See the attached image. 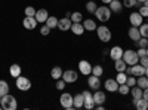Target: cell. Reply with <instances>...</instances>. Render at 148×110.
<instances>
[{
	"mask_svg": "<svg viewBox=\"0 0 148 110\" xmlns=\"http://www.w3.org/2000/svg\"><path fill=\"white\" fill-rule=\"evenodd\" d=\"M145 55L148 57V48H147V49H145Z\"/></svg>",
	"mask_w": 148,
	"mask_h": 110,
	"instance_id": "f5cc1de1",
	"label": "cell"
},
{
	"mask_svg": "<svg viewBox=\"0 0 148 110\" xmlns=\"http://www.w3.org/2000/svg\"><path fill=\"white\" fill-rule=\"evenodd\" d=\"M77 73L74 71V70H65V71H62V79L67 82V83H74L77 80Z\"/></svg>",
	"mask_w": 148,
	"mask_h": 110,
	"instance_id": "ba28073f",
	"label": "cell"
},
{
	"mask_svg": "<svg viewBox=\"0 0 148 110\" xmlns=\"http://www.w3.org/2000/svg\"><path fill=\"white\" fill-rule=\"evenodd\" d=\"M110 9H111V12H120L121 10V2H119V0H111Z\"/></svg>",
	"mask_w": 148,
	"mask_h": 110,
	"instance_id": "83f0119b",
	"label": "cell"
},
{
	"mask_svg": "<svg viewBox=\"0 0 148 110\" xmlns=\"http://www.w3.org/2000/svg\"><path fill=\"white\" fill-rule=\"evenodd\" d=\"M93 101H95L96 106L98 104H104L105 103V94L102 91H99V89H96V92L93 94Z\"/></svg>",
	"mask_w": 148,
	"mask_h": 110,
	"instance_id": "d6986e66",
	"label": "cell"
},
{
	"mask_svg": "<svg viewBox=\"0 0 148 110\" xmlns=\"http://www.w3.org/2000/svg\"><path fill=\"white\" fill-rule=\"evenodd\" d=\"M123 52H125V51H123L120 46H113V48L110 49V58L116 61V59H119V58L123 57Z\"/></svg>",
	"mask_w": 148,
	"mask_h": 110,
	"instance_id": "5bb4252c",
	"label": "cell"
},
{
	"mask_svg": "<svg viewBox=\"0 0 148 110\" xmlns=\"http://www.w3.org/2000/svg\"><path fill=\"white\" fill-rule=\"evenodd\" d=\"M142 98L148 101V88H145V89L142 91Z\"/></svg>",
	"mask_w": 148,
	"mask_h": 110,
	"instance_id": "bcb514c9",
	"label": "cell"
},
{
	"mask_svg": "<svg viewBox=\"0 0 148 110\" xmlns=\"http://www.w3.org/2000/svg\"><path fill=\"white\" fill-rule=\"evenodd\" d=\"M102 73H104V68L99 66V64H96L95 67H92V75H95V76H102Z\"/></svg>",
	"mask_w": 148,
	"mask_h": 110,
	"instance_id": "d590c367",
	"label": "cell"
},
{
	"mask_svg": "<svg viewBox=\"0 0 148 110\" xmlns=\"http://www.w3.org/2000/svg\"><path fill=\"white\" fill-rule=\"evenodd\" d=\"M9 94V83L6 80H0V97Z\"/></svg>",
	"mask_w": 148,
	"mask_h": 110,
	"instance_id": "f1b7e54d",
	"label": "cell"
},
{
	"mask_svg": "<svg viewBox=\"0 0 148 110\" xmlns=\"http://www.w3.org/2000/svg\"><path fill=\"white\" fill-rule=\"evenodd\" d=\"M84 106V98H83V94H77L74 95V107L76 109H80Z\"/></svg>",
	"mask_w": 148,
	"mask_h": 110,
	"instance_id": "4316f807",
	"label": "cell"
},
{
	"mask_svg": "<svg viewBox=\"0 0 148 110\" xmlns=\"http://www.w3.org/2000/svg\"><path fill=\"white\" fill-rule=\"evenodd\" d=\"M142 19H144V17L139 14V12H133V14L129 15V21H130V24L133 27H139L142 24Z\"/></svg>",
	"mask_w": 148,
	"mask_h": 110,
	"instance_id": "30bf717a",
	"label": "cell"
},
{
	"mask_svg": "<svg viewBox=\"0 0 148 110\" xmlns=\"http://www.w3.org/2000/svg\"><path fill=\"white\" fill-rule=\"evenodd\" d=\"M79 68H80V73L84 76H89L92 73V66H90L89 61H86V59H82L79 63Z\"/></svg>",
	"mask_w": 148,
	"mask_h": 110,
	"instance_id": "52a82bcc",
	"label": "cell"
},
{
	"mask_svg": "<svg viewBox=\"0 0 148 110\" xmlns=\"http://www.w3.org/2000/svg\"><path fill=\"white\" fill-rule=\"evenodd\" d=\"M88 85H89V88H90V89L96 91L98 88L101 86V80H99V77H98V76L92 75V76H89V79H88Z\"/></svg>",
	"mask_w": 148,
	"mask_h": 110,
	"instance_id": "9a60e30c",
	"label": "cell"
},
{
	"mask_svg": "<svg viewBox=\"0 0 148 110\" xmlns=\"http://www.w3.org/2000/svg\"><path fill=\"white\" fill-rule=\"evenodd\" d=\"M9 73H10V76L12 77H18V76H21V67L18 66V64H12L10 66V68H9Z\"/></svg>",
	"mask_w": 148,
	"mask_h": 110,
	"instance_id": "484cf974",
	"label": "cell"
},
{
	"mask_svg": "<svg viewBox=\"0 0 148 110\" xmlns=\"http://www.w3.org/2000/svg\"><path fill=\"white\" fill-rule=\"evenodd\" d=\"M136 85H138L139 88H142V89L148 88V77H147L145 75H142V76H138V79H136Z\"/></svg>",
	"mask_w": 148,
	"mask_h": 110,
	"instance_id": "d4e9b609",
	"label": "cell"
},
{
	"mask_svg": "<svg viewBox=\"0 0 148 110\" xmlns=\"http://www.w3.org/2000/svg\"><path fill=\"white\" fill-rule=\"evenodd\" d=\"M49 14H47V10L46 9H39V10H36V15L34 18L37 19V22H46Z\"/></svg>",
	"mask_w": 148,
	"mask_h": 110,
	"instance_id": "2e32d148",
	"label": "cell"
},
{
	"mask_svg": "<svg viewBox=\"0 0 148 110\" xmlns=\"http://www.w3.org/2000/svg\"><path fill=\"white\" fill-rule=\"evenodd\" d=\"M142 88H136V86H133V88H130V94H132V98L133 100H139V98H142Z\"/></svg>",
	"mask_w": 148,
	"mask_h": 110,
	"instance_id": "cb8c5ba5",
	"label": "cell"
},
{
	"mask_svg": "<svg viewBox=\"0 0 148 110\" xmlns=\"http://www.w3.org/2000/svg\"><path fill=\"white\" fill-rule=\"evenodd\" d=\"M40 33H42V36H47L49 33H51V28H49L47 26H43V27L40 28Z\"/></svg>",
	"mask_w": 148,
	"mask_h": 110,
	"instance_id": "f6af8a7d",
	"label": "cell"
},
{
	"mask_svg": "<svg viewBox=\"0 0 148 110\" xmlns=\"http://www.w3.org/2000/svg\"><path fill=\"white\" fill-rule=\"evenodd\" d=\"M136 54H138V57H144L145 55V49L144 48H139V49L136 51Z\"/></svg>",
	"mask_w": 148,
	"mask_h": 110,
	"instance_id": "7dc6e473",
	"label": "cell"
},
{
	"mask_svg": "<svg viewBox=\"0 0 148 110\" xmlns=\"http://www.w3.org/2000/svg\"><path fill=\"white\" fill-rule=\"evenodd\" d=\"M139 14H141L142 17H147V18H148V6H141Z\"/></svg>",
	"mask_w": 148,
	"mask_h": 110,
	"instance_id": "ee69618b",
	"label": "cell"
},
{
	"mask_svg": "<svg viewBox=\"0 0 148 110\" xmlns=\"http://www.w3.org/2000/svg\"><path fill=\"white\" fill-rule=\"evenodd\" d=\"M0 101H2V97H0Z\"/></svg>",
	"mask_w": 148,
	"mask_h": 110,
	"instance_id": "db71d44e",
	"label": "cell"
},
{
	"mask_svg": "<svg viewBox=\"0 0 148 110\" xmlns=\"http://www.w3.org/2000/svg\"><path fill=\"white\" fill-rule=\"evenodd\" d=\"M59 103H61V106H62L64 109H73L74 107V97L71 95V94H68V92H64L62 95L59 97Z\"/></svg>",
	"mask_w": 148,
	"mask_h": 110,
	"instance_id": "277c9868",
	"label": "cell"
},
{
	"mask_svg": "<svg viewBox=\"0 0 148 110\" xmlns=\"http://www.w3.org/2000/svg\"><path fill=\"white\" fill-rule=\"evenodd\" d=\"M16 88L19 91H28L31 88V82L25 76H18L16 77Z\"/></svg>",
	"mask_w": 148,
	"mask_h": 110,
	"instance_id": "8992f818",
	"label": "cell"
},
{
	"mask_svg": "<svg viewBox=\"0 0 148 110\" xmlns=\"http://www.w3.org/2000/svg\"><path fill=\"white\" fill-rule=\"evenodd\" d=\"M145 76H147V77H148V67H147V68H145Z\"/></svg>",
	"mask_w": 148,
	"mask_h": 110,
	"instance_id": "681fc988",
	"label": "cell"
},
{
	"mask_svg": "<svg viewBox=\"0 0 148 110\" xmlns=\"http://www.w3.org/2000/svg\"><path fill=\"white\" fill-rule=\"evenodd\" d=\"M133 106L136 107L138 110H147L148 109V101L144 100V98H139V100H132Z\"/></svg>",
	"mask_w": 148,
	"mask_h": 110,
	"instance_id": "ffe728a7",
	"label": "cell"
},
{
	"mask_svg": "<svg viewBox=\"0 0 148 110\" xmlns=\"http://www.w3.org/2000/svg\"><path fill=\"white\" fill-rule=\"evenodd\" d=\"M121 95H127L129 92H130V86H129V85L127 83H120L119 85V89H117Z\"/></svg>",
	"mask_w": 148,
	"mask_h": 110,
	"instance_id": "1f68e13d",
	"label": "cell"
},
{
	"mask_svg": "<svg viewBox=\"0 0 148 110\" xmlns=\"http://www.w3.org/2000/svg\"><path fill=\"white\" fill-rule=\"evenodd\" d=\"M126 83L129 85L130 88H133V86H136V79H135V77L130 75V76H127V79H126Z\"/></svg>",
	"mask_w": 148,
	"mask_h": 110,
	"instance_id": "ab89813d",
	"label": "cell"
},
{
	"mask_svg": "<svg viewBox=\"0 0 148 110\" xmlns=\"http://www.w3.org/2000/svg\"><path fill=\"white\" fill-rule=\"evenodd\" d=\"M51 76H52L55 80H58V79L62 77V70H61V67H53L52 71H51Z\"/></svg>",
	"mask_w": 148,
	"mask_h": 110,
	"instance_id": "4dcf8cb0",
	"label": "cell"
},
{
	"mask_svg": "<svg viewBox=\"0 0 148 110\" xmlns=\"http://www.w3.org/2000/svg\"><path fill=\"white\" fill-rule=\"evenodd\" d=\"M82 94H83V98H84V107L86 109H93L96 106L95 101H93V94H90L89 91H84Z\"/></svg>",
	"mask_w": 148,
	"mask_h": 110,
	"instance_id": "9c48e42d",
	"label": "cell"
},
{
	"mask_svg": "<svg viewBox=\"0 0 148 110\" xmlns=\"http://www.w3.org/2000/svg\"><path fill=\"white\" fill-rule=\"evenodd\" d=\"M139 33H141V36L142 37H148V22L147 24H141L139 26Z\"/></svg>",
	"mask_w": 148,
	"mask_h": 110,
	"instance_id": "8d00e7d4",
	"label": "cell"
},
{
	"mask_svg": "<svg viewBox=\"0 0 148 110\" xmlns=\"http://www.w3.org/2000/svg\"><path fill=\"white\" fill-rule=\"evenodd\" d=\"M136 2H138V3H144V2H145V0H136Z\"/></svg>",
	"mask_w": 148,
	"mask_h": 110,
	"instance_id": "816d5d0a",
	"label": "cell"
},
{
	"mask_svg": "<svg viewBox=\"0 0 148 110\" xmlns=\"http://www.w3.org/2000/svg\"><path fill=\"white\" fill-rule=\"evenodd\" d=\"M114 67H116V70H117V71H126L127 64L125 63V59H123V58H119V59H116V61H114Z\"/></svg>",
	"mask_w": 148,
	"mask_h": 110,
	"instance_id": "603a6c76",
	"label": "cell"
},
{
	"mask_svg": "<svg viewBox=\"0 0 148 110\" xmlns=\"http://www.w3.org/2000/svg\"><path fill=\"white\" fill-rule=\"evenodd\" d=\"M95 17L99 19V21H102V22H107L111 18V9L108 6H99V8H96Z\"/></svg>",
	"mask_w": 148,
	"mask_h": 110,
	"instance_id": "3957f363",
	"label": "cell"
},
{
	"mask_svg": "<svg viewBox=\"0 0 148 110\" xmlns=\"http://www.w3.org/2000/svg\"><path fill=\"white\" fill-rule=\"evenodd\" d=\"M0 106H2L3 110H15L18 107V103H16V98L12 97L10 94H6L2 97V101H0Z\"/></svg>",
	"mask_w": 148,
	"mask_h": 110,
	"instance_id": "6da1fadb",
	"label": "cell"
},
{
	"mask_svg": "<svg viewBox=\"0 0 148 110\" xmlns=\"http://www.w3.org/2000/svg\"><path fill=\"white\" fill-rule=\"evenodd\" d=\"M25 17H34L36 15V9L33 8V6H28V8H25Z\"/></svg>",
	"mask_w": 148,
	"mask_h": 110,
	"instance_id": "60d3db41",
	"label": "cell"
},
{
	"mask_svg": "<svg viewBox=\"0 0 148 110\" xmlns=\"http://www.w3.org/2000/svg\"><path fill=\"white\" fill-rule=\"evenodd\" d=\"M110 2L111 0H102V3H105V5H110Z\"/></svg>",
	"mask_w": 148,
	"mask_h": 110,
	"instance_id": "c3c4849f",
	"label": "cell"
},
{
	"mask_svg": "<svg viewBox=\"0 0 148 110\" xmlns=\"http://www.w3.org/2000/svg\"><path fill=\"white\" fill-rule=\"evenodd\" d=\"M76 36H82L84 33V27H83V24L82 22H73L71 24V28H70Z\"/></svg>",
	"mask_w": 148,
	"mask_h": 110,
	"instance_id": "ac0fdd59",
	"label": "cell"
},
{
	"mask_svg": "<svg viewBox=\"0 0 148 110\" xmlns=\"http://www.w3.org/2000/svg\"><path fill=\"white\" fill-rule=\"evenodd\" d=\"M139 64H141V66H144L145 68L148 67V57H147V55H144V57H139Z\"/></svg>",
	"mask_w": 148,
	"mask_h": 110,
	"instance_id": "7bdbcfd3",
	"label": "cell"
},
{
	"mask_svg": "<svg viewBox=\"0 0 148 110\" xmlns=\"http://www.w3.org/2000/svg\"><path fill=\"white\" fill-rule=\"evenodd\" d=\"M123 59H125V63L127 66H135V64H138L139 63V57L136 54V51H132V49H127L123 52Z\"/></svg>",
	"mask_w": 148,
	"mask_h": 110,
	"instance_id": "7a4b0ae2",
	"label": "cell"
},
{
	"mask_svg": "<svg viewBox=\"0 0 148 110\" xmlns=\"http://www.w3.org/2000/svg\"><path fill=\"white\" fill-rule=\"evenodd\" d=\"M82 24H83L84 30H88V31H95L96 30V22L93 19H84Z\"/></svg>",
	"mask_w": 148,
	"mask_h": 110,
	"instance_id": "7402d4cb",
	"label": "cell"
},
{
	"mask_svg": "<svg viewBox=\"0 0 148 110\" xmlns=\"http://www.w3.org/2000/svg\"><path fill=\"white\" fill-rule=\"evenodd\" d=\"M132 75H133V76H142V75H145V67L141 66L139 63L135 64V66H132Z\"/></svg>",
	"mask_w": 148,
	"mask_h": 110,
	"instance_id": "44dd1931",
	"label": "cell"
},
{
	"mask_svg": "<svg viewBox=\"0 0 148 110\" xmlns=\"http://www.w3.org/2000/svg\"><path fill=\"white\" fill-rule=\"evenodd\" d=\"M96 31H98V37H99V40H102L105 43L111 40V31H110L108 27H105V26L96 27Z\"/></svg>",
	"mask_w": 148,
	"mask_h": 110,
	"instance_id": "5b68a950",
	"label": "cell"
},
{
	"mask_svg": "<svg viewBox=\"0 0 148 110\" xmlns=\"http://www.w3.org/2000/svg\"><path fill=\"white\" fill-rule=\"evenodd\" d=\"M123 5H125L126 8H133V6H138V2L136 0H125Z\"/></svg>",
	"mask_w": 148,
	"mask_h": 110,
	"instance_id": "b9f144b4",
	"label": "cell"
},
{
	"mask_svg": "<svg viewBox=\"0 0 148 110\" xmlns=\"http://www.w3.org/2000/svg\"><path fill=\"white\" fill-rule=\"evenodd\" d=\"M22 26L25 27L27 30H34L37 27V19L34 17H25L22 21Z\"/></svg>",
	"mask_w": 148,
	"mask_h": 110,
	"instance_id": "8fae6325",
	"label": "cell"
},
{
	"mask_svg": "<svg viewBox=\"0 0 148 110\" xmlns=\"http://www.w3.org/2000/svg\"><path fill=\"white\" fill-rule=\"evenodd\" d=\"M71 24H73V21H71L70 18L58 19V27H56V28L62 30V31H67V30H70V28H71Z\"/></svg>",
	"mask_w": 148,
	"mask_h": 110,
	"instance_id": "4fadbf2b",
	"label": "cell"
},
{
	"mask_svg": "<svg viewBox=\"0 0 148 110\" xmlns=\"http://www.w3.org/2000/svg\"><path fill=\"white\" fill-rule=\"evenodd\" d=\"M96 3H95V0H89L88 3H86V9H88V12H90V14H95V10H96Z\"/></svg>",
	"mask_w": 148,
	"mask_h": 110,
	"instance_id": "e575fe53",
	"label": "cell"
},
{
	"mask_svg": "<svg viewBox=\"0 0 148 110\" xmlns=\"http://www.w3.org/2000/svg\"><path fill=\"white\" fill-rule=\"evenodd\" d=\"M127 34H129V37H130V40H135V42H138L142 36H141V33H139V28H136V27H130L129 28V31H127Z\"/></svg>",
	"mask_w": 148,
	"mask_h": 110,
	"instance_id": "e0dca14e",
	"label": "cell"
},
{
	"mask_svg": "<svg viewBox=\"0 0 148 110\" xmlns=\"http://www.w3.org/2000/svg\"><path fill=\"white\" fill-rule=\"evenodd\" d=\"M144 6H148V0H145V2H144Z\"/></svg>",
	"mask_w": 148,
	"mask_h": 110,
	"instance_id": "f907efd6",
	"label": "cell"
},
{
	"mask_svg": "<svg viewBox=\"0 0 148 110\" xmlns=\"http://www.w3.org/2000/svg\"><path fill=\"white\" fill-rule=\"evenodd\" d=\"M73 22H82L83 21V15L82 12H71V18H70Z\"/></svg>",
	"mask_w": 148,
	"mask_h": 110,
	"instance_id": "d6a6232c",
	"label": "cell"
},
{
	"mask_svg": "<svg viewBox=\"0 0 148 110\" xmlns=\"http://www.w3.org/2000/svg\"><path fill=\"white\" fill-rule=\"evenodd\" d=\"M46 26H47L49 28H56V27H58V18H56V17H47Z\"/></svg>",
	"mask_w": 148,
	"mask_h": 110,
	"instance_id": "f546056e",
	"label": "cell"
},
{
	"mask_svg": "<svg viewBox=\"0 0 148 110\" xmlns=\"http://www.w3.org/2000/svg\"><path fill=\"white\" fill-rule=\"evenodd\" d=\"M136 43H138L139 48H144V49H147V48H148V37H141Z\"/></svg>",
	"mask_w": 148,
	"mask_h": 110,
	"instance_id": "74e56055",
	"label": "cell"
},
{
	"mask_svg": "<svg viewBox=\"0 0 148 110\" xmlns=\"http://www.w3.org/2000/svg\"><path fill=\"white\" fill-rule=\"evenodd\" d=\"M126 79H127V75H126V71H119L117 73V76H116V80L120 83H126Z\"/></svg>",
	"mask_w": 148,
	"mask_h": 110,
	"instance_id": "836d02e7",
	"label": "cell"
},
{
	"mask_svg": "<svg viewBox=\"0 0 148 110\" xmlns=\"http://www.w3.org/2000/svg\"><path fill=\"white\" fill-rule=\"evenodd\" d=\"M65 80L62 79V77H61V79H58L56 80V89H59V91H62V89H65Z\"/></svg>",
	"mask_w": 148,
	"mask_h": 110,
	"instance_id": "f35d334b",
	"label": "cell"
},
{
	"mask_svg": "<svg viewBox=\"0 0 148 110\" xmlns=\"http://www.w3.org/2000/svg\"><path fill=\"white\" fill-rule=\"evenodd\" d=\"M104 86H105V89L110 91V92H116V91L119 89V82H117L116 79H107L105 83H104Z\"/></svg>",
	"mask_w": 148,
	"mask_h": 110,
	"instance_id": "7c38bea8",
	"label": "cell"
}]
</instances>
